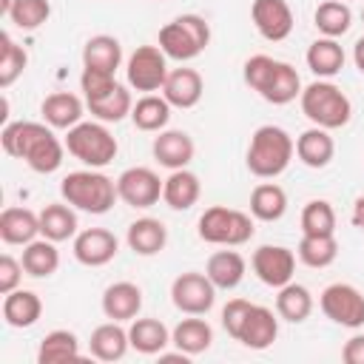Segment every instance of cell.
I'll return each instance as SVG.
<instances>
[{"label": "cell", "mask_w": 364, "mask_h": 364, "mask_svg": "<svg viewBox=\"0 0 364 364\" xmlns=\"http://www.w3.org/2000/svg\"><path fill=\"white\" fill-rule=\"evenodd\" d=\"M125 242L136 256H156L168 245V228L154 216H142L128 225Z\"/></svg>", "instance_id": "cell-23"}, {"label": "cell", "mask_w": 364, "mask_h": 364, "mask_svg": "<svg viewBox=\"0 0 364 364\" xmlns=\"http://www.w3.org/2000/svg\"><path fill=\"white\" fill-rule=\"evenodd\" d=\"M88 111L100 119V122H119L125 117H131V108H134V100H131V91L125 85H117L111 94L100 97V100H91L85 102Z\"/></svg>", "instance_id": "cell-41"}, {"label": "cell", "mask_w": 364, "mask_h": 364, "mask_svg": "<svg viewBox=\"0 0 364 364\" xmlns=\"http://www.w3.org/2000/svg\"><path fill=\"white\" fill-rule=\"evenodd\" d=\"M210 43V26L199 14H179L159 28V48L165 57L188 63L199 57Z\"/></svg>", "instance_id": "cell-5"}, {"label": "cell", "mask_w": 364, "mask_h": 364, "mask_svg": "<svg viewBox=\"0 0 364 364\" xmlns=\"http://www.w3.org/2000/svg\"><path fill=\"white\" fill-rule=\"evenodd\" d=\"M162 185L165 179H159L156 171L145 168V165H136V168H125L119 176H117V193L125 205L131 208H151L162 199Z\"/></svg>", "instance_id": "cell-11"}, {"label": "cell", "mask_w": 364, "mask_h": 364, "mask_svg": "<svg viewBox=\"0 0 364 364\" xmlns=\"http://www.w3.org/2000/svg\"><path fill=\"white\" fill-rule=\"evenodd\" d=\"M341 358L344 364H364V333L347 338V344L341 347Z\"/></svg>", "instance_id": "cell-48"}, {"label": "cell", "mask_w": 364, "mask_h": 364, "mask_svg": "<svg viewBox=\"0 0 364 364\" xmlns=\"http://www.w3.org/2000/svg\"><path fill=\"white\" fill-rule=\"evenodd\" d=\"M60 193L63 199L91 216H102L114 208V202L119 199L117 193V182L105 173H100L97 168H85V171H71L68 176H63L60 182Z\"/></svg>", "instance_id": "cell-3"}, {"label": "cell", "mask_w": 364, "mask_h": 364, "mask_svg": "<svg viewBox=\"0 0 364 364\" xmlns=\"http://www.w3.org/2000/svg\"><path fill=\"white\" fill-rule=\"evenodd\" d=\"M23 270L26 276H34V279H48L57 273L60 267V250H57V242L51 239H34L28 245H23Z\"/></svg>", "instance_id": "cell-31"}, {"label": "cell", "mask_w": 364, "mask_h": 364, "mask_svg": "<svg viewBox=\"0 0 364 364\" xmlns=\"http://www.w3.org/2000/svg\"><path fill=\"white\" fill-rule=\"evenodd\" d=\"M117 253H119V242L105 228H85L74 236V259L85 267H102L114 262Z\"/></svg>", "instance_id": "cell-14"}, {"label": "cell", "mask_w": 364, "mask_h": 364, "mask_svg": "<svg viewBox=\"0 0 364 364\" xmlns=\"http://www.w3.org/2000/svg\"><path fill=\"white\" fill-rule=\"evenodd\" d=\"M131 119L139 131L159 134L171 119V102L162 94H142L131 108Z\"/></svg>", "instance_id": "cell-33"}, {"label": "cell", "mask_w": 364, "mask_h": 364, "mask_svg": "<svg viewBox=\"0 0 364 364\" xmlns=\"http://www.w3.org/2000/svg\"><path fill=\"white\" fill-rule=\"evenodd\" d=\"M128 347H131V341H128V330L122 327V321H105V324L94 327L91 338H88V350L100 361H119L128 353Z\"/></svg>", "instance_id": "cell-26"}, {"label": "cell", "mask_w": 364, "mask_h": 364, "mask_svg": "<svg viewBox=\"0 0 364 364\" xmlns=\"http://www.w3.org/2000/svg\"><path fill=\"white\" fill-rule=\"evenodd\" d=\"M296 156H299L301 165H307L313 171L327 168L333 162V156H336V142H333L330 131L327 128H318V125L301 131L296 136Z\"/></svg>", "instance_id": "cell-19"}, {"label": "cell", "mask_w": 364, "mask_h": 364, "mask_svg": "<svg viewBox=\"0 0 364 364\" xmlns=\"http://www.w3.org/2000/svg\"><path fill=\"white\" fill-rule=\"evenodd\" d=\"M350 222H353V228L364 230V196H358V199L353 202V210H350Z\"/></svg>", "instance_id": "cell-49"}, {"label": "cell", "mask_w": 364, "mask_h": 364, "mask_svg": "<svg viewBox=\"0 0 364 364\" xmlns=\"http://www.w3.org/2000/svg\"><path fill=\"white\" fill-rule=\"evenodd\" d=\"M287 210V193L276 182H262L250 193V216L259 222H279Z\"/></svg>", "instance_id": "cell-35"}, {"label": "cell", "mask_w": 364, "mask_h": 364, "mask_svg": "<svg viewBox=\"0 0 364 364\" xmlns=\"http://www.w3.org/2000/svg\"><path fill=\"white\" fill-rule=\"evenodd\" d=\"M353 63H355V68L364 74V37H358L355 46H353Z\"/></svg>", "instance_id": "cell-50"}, {"label": "cell", "mask_w": 364, "mask_h": 364, "mask_svg": "<svg viewBox=\"0 0 364 364\" xmlns=\"http://www.w3.org/2000/svg\"><path fill=\"white\" fill-rule=\"evenodd\" d=\"M23 273H26V270H23V262H17L14 256L3 253V256H0V293L6 296V293H11V290H17Z\"/></svg>", "instance_id": "cell-47"}, {"label": "cell", "mask_w": 364, "mask_h": 364, "mask_svg": "<svg viewBox=\"0 0 364 364\" xmlns=\"http://www.w3.org/2000/svg\"><path fill=\"white\" fill-rule=\"evenodd\" d=\"M296 154L293 136L279 125H259L247 145V171L259 179H276L287 171Z\"/></svg>", "instance_id": "cell-2"}, {"label": "cell", "mask_w": 364, "mask_h": 364, "mask_svg": "<svg viewBox=\"0 0 364 364\" xmlns=\"http://www.w3.org/2000/svg\"><path fill=\"white\" fill-rule=\"evenodd\" d=\"M40 316H43V301H40V296L34 290L17 287V290L6 293V299H3V321L9 327L26 330V327L37 324Z\"/></svg>", "instance_id": "cell-25"}, {"label": "cell", "mask_w": 364, "mask_h": 364, "mask_svg": "<svg viewBox=\"0 0 364 364\" xmlns=\"http://www.w3.org/2000/svg\"><path fill=\"white\" fill-rule=\"evenodd\" d=\"M304 60H307V68L318 80H330V77H336L344 68V60L347 57H344V48L338 46L336 37H318V40L310 43Z\"/></svg>", "instance_id": "cell-27"}, {"label": "cell", "mask_w": 364, "mask_h": 364, "mask_svg": "<svg viewBox=\"0 0 364 364\" xmlns=\"http://www.w3.org/2000/svg\"><path fill=\"white\" fill-rule=\"evenodd\" d=\"M0 145L9 156L23 159L34 173H54L65 154V142L54 136V128L48 122L31 119L6 122L0 131Z\"/></svg>", "instance_id": "cell-1"}, {"label": "cell", "mask_w": 364, "mask_h": 364, "mask_svg": "<svg viewBox=\"0 0 364 364\" xmlns=\"http://www.w3.org/2000/svg\"><path fill=\"white\" fill-rule=\"evenodd\" d=\"M171 344L182 353H188V355H199L213 344V330L205 318L188 316L171 330Z\"/></svg>", "instance_id": "cell-32"}, {"label": "cell", "mask_w": 364, "mask_h": 364, "mask_svg": "<svg viewBox=\"0 0 364 364\" xmlns=\"http://www.w3.org/2000/svg\"><path fill=\"white\" fill-rule=\"evenodd\" d=\"M122 63V46L111 34H94L82 46V68H100V71H117Z\"/></svg>", "instance_id": "cell-34"}, {"label": "cell", "mask_w": 364, "mask_h": 364, "mask_svg": "<svg viewBox=\"0 0 364 364\" xmlns=\"http://www.w3.org/2000/svg\"><path fill=\"white\" fill-rule=\"evenodd\" d=\"M318 304L333 324H341L350 330H358L364 324V293L347 282L327 284L318 296Z\"/></svg>", "instance_id": "cell-9"}, {"label": "cell", "mask_w": 364, "mask_h": 364, "mask_svg": "<svg viewBox=\"0 0 364 364\" xmlns=\"http://www.w3.org/2000/svg\"><path fill=\"white\" fill-rule=\"evenodd\" d=\"M361 20H364V11H361Z\"/></svg>", "instance_id": "cell-52"}, {"label": "cell", "mask_w": 364, "mask_h": 364, "mask_svg": "<svg viewBox=\"0 0 364 364\" xmlns=\"http://www.w3.org/2000/svg\"><path fill=\"white\" fill-rule=\"evenodd\" d=\"M74 358H80V338L71 330H51L37 347L40 364H60V361H74Z\"/></svg>", "instance_id": "cell-37"}, {"label": "cell", "mask_w": 364, "mask_h": 364, "mask_svg": "<svg viewBox=\"0 0 364 364\" xmlns=\"http://www.w3.org/2000/svg\"><path fill=\"white\" fill-rule=\"evenodd\" d=\"M40 236L51 242H65L77 236V208L68 202H51L40 210Z\"/></svg>", "instance_id": "cell-30"}, {"label": "cell", "mask_w": 364, "mask_h": 364, "mask_svg": "<svg viewBox=\"0 0 364 364\" xmlns=\"http://www.w3.org/2000/svg\"><path fill=\"white\" fill-rule=\"evenodd\" d=\"M40 236V213L31 208H6L0 213V239L6 245H28Z\"/></svg>", "instance_id": "cell-24"}, {"label": "cell", "mask_w": 364, "mask_h": 364, "mask_svg": "<svg viewBox=\"0 0 364 364\" xmlns=\"http://www.w3.org/2000/svg\"><path fill=\"white\" fill-rule=\"evenodd\" d=\"M171 301L185 316H205L216 304V284L208 279V273H179L171 282Z\"/></svg>", "instance_id": "cell-10"}, {"label": "cell", "mask_w": 364, "mask_h": 364, "mask_svg": "<svg viewBox=\"0 0 364 364\" xmlns=\"http://www.w3.org/2000/svg\"><path fill=\"white\" fill-rule=\"evenodd\" d=\"M276 313H279V318H284L290 324H301L313 313V296H310V290L304 284H299V282H287L284 287H279Z\"/></svg>", "instance_id": "cell-36"}, {"label": "cell", "mask_w": 364, "mask_h": 364, "mask_svg": "<svg viewBox=\"0 0 364 364\" xmlns=\"http://www.w3.org/2000/svg\"><path fill=\"white\" fill-rule=\"evenodd\" d=\"M26 65H28L26 48L17 46L9 31H3V34H0V88L14 85V82L23 77Z\"/></svg>", "instance_id": "cell-40"}, {"label": "cell", "mask_w": 364, "mask_h": 364, "mask_svg": "<svg viewBox=\"0 0 364 364\" xmlns=\"http://www.w3.org/2000/svg\"><path fill=\"white\" fill-rule=\"evenodd\" d=\"M11 3H14V0H0V14H6V17H9V11H11Z\"/></svg>", "instance_id": "cell-51"}, {"label": "cell", "mask_w": 364, "mask_h": 364, "mask_svg": "<svg viewBox=\"0 0 364 364\" xmlns=\"http://www.w3.org/2000/svg\"><path fill=\"white\" fill-rule=\"evenodd\" d=\"M125 74L134 91H142V94L162 91L168 80V57L159 46H136V51L125 63Z\"/></svg>", "instance_id": "cell-8"}, {"label": "cell", "mask_w": 364, "mask_h": 364, "mask_svg": "<svg viewBox=\"0 0 364 364\" xmlns=\"http://www.w3.org/2000/svg\"><path fill=\"white\" fill-rule=\"evenodd\" d=\"M301 233H310V236L336 233V210L327 199H310L301 208Z\"/></svg>", "instance_id": "cell-42"}, {"label": "cell", "mask_w": 364, "mask_h": 364, "mask_svg": "<svg viewBox=\"0 0 364 364\" xmlns=\"http://www.w3.org/2000/svg\"><path fill=\"white\" fill-rule=\"evenodd\" d=\"M245 270H247V264H245L242 253H236V250H216L205 264V273L216 284V290L239 287L245 279Z\"/></svg>", "instance_id": "cell-28"}, {"label": "cell", "mask_w": 364, "mask_h": 364, "mask_svg": "<svg viewBox=\"0 0 364 364\" xmlns=\"http://www.w3.org/2000/svg\"><path fill=\"white\" fill-rule=\"evenodd\" d=\"M276 336H279V313H273L270 307L253 304L250 316L239 333V341L247 350H267L276 341Z\"/></svg>", "instance_id": "cell-21"}, {"label": "cell", "mask_w": 364, "mask_h": 364, "mask_svg": "<svg viewBox=\"0 0 364 364\" xmlns=\"http://www.w3.org/2000/svg\"><path fill=\"white\" fill-rule=\"evenodd\" d=\"M142 310V290L134 282H114L102 293V313L111 321H134Z\"/></svg>", "instance_id": "cell-17"}, {"label": "cell", "mask_w": 364, "mask_h": 364, "mask_svg": "<svg viewBox=\"0 0 364 364\" xmlns=\"http://www.w3.org/2000/svg\"><path fill=\"white\" fill-rule=\"evenodd\" d=\"M48 17H51V3L48 0H14L11 3V11H9V20L20 31H34Z\"/></svg>", "instance_id": "cell-43"}, {"label": "cell", "mask_w": 364, "mask_h": 364, "mask_svg": "<svg viewBox=\"0 0 364 364\" xmlns=\"http://www.w3.org/2000/svg\"><path fill=\"white\" fill-rule=\"evenodd\" d=\"M256 233L253 216L236 208H225V205H213L205 208V213L199 216V239L208 245H222V247H239L245 242H250Z\"/></svg>", "instance_id": "cell-6"}, {"label": "cell", "mask_w": 364, "mask_h": 364, "mask_svg": "<svg viewBox=\"0 0 364 364\" xmlns=\"http://www.w3.org/2000/svg\"><path fill=\"white\" fill-rule=\"evenodd\" d=\"M205 94V80L196 68H173L168 71V80L162 85V97L171 102V108H193Z\"/></svg>", "instance_id": "cell-16"}, {"label": "cell", "mask_w": 364, "mask_h": 364, "mask_svg": "<svg viewBox=\"0 0 364 364\" xmlns=\"http://www.w3.org/2000/svg\"><path fill=\"white\" fill-rule=\"evenodd\" d=\"M259 97L264 102H270V105L293 102L296 97H301V77H299V71L290 63L276 60L270 74H267V80H264V85H262V91H259Z\"/></svg>", "instance_id": "cell-18"}, {"label": "cell", "mask_w": 364, "mask_h": 364, "mask_svg": "<svg viewBox=\"0 0 364 364\" xmlns=\"http://www.w3.org/2000/svg\"><path fill=\"white\" fill-rule=\"evenodd\" d=\"M301 114L318 125V128H327V131H336V128H344L353 117V102L350 97L330 80H316L310 85L301 88Z\"/></svg>", "instance_id": "cell-4"}, {"label": "cell", "mask_w": 364, "mask_h": 364, "mask_svg": "<svg viewBox=\"0 0 364 364\" xmlns=\"http://www.w3.org/2000/svg\"><path fill=\"white\" fill-rule=\"evenodd\" d=\"M199 196H202V182L188 168L171 171V176L162 185V202L171 210H191L199 202Z\"/></svg>", "instance_id": "cell-22"}, {"label": "cell", "mask_w": 364, "mask_h": 364, "mask_svg": "<svg viewBox=\"0 0 364 364\" xmlns=\"http://www.w3.org/2000/svg\"><path fill=\"white\" fill-rule=\"evenodd\" d=\"M250 301L247 299H230L225 307H222V327H225V333L230 336V338H236L239 341V333H242V327H245V321H247V316H250Z\"/></svg>", "instance_id": "cell-45"}, {"label": "cell", "mask_w": 364, "mask_h": 364, "mask_svg": "<svg viewBox=\"0 0 364 364\" xmlns=\"http://www.w3.org/2000/svg\"><path fill=\"white\" fill-rule=\"evenodd\" d=\"M128 341L142 355H159L171 344V330L159 318H134L128 327Z\"/></svg>", "instance_id": "cell-29"}, {"label": "cell", "mask_w": 364, "mask_h": 364, "mask_svg": "<svg viewBox=\"0 0 364 364\" xmlns=\"http://www.w3.org/2000/svg\"><path fill=\"white\" fill-rule=\"evenodd\" d=\"M65 151L80 159L85 168H105L108 162H114L119 145L114 139V134L105 128V122H77L74 128H68L65 134Z\"/></svg>", "instance_id": "cell-7"}, {"label": "cell", "mask_w": 364, "mask_h": 364, "mask_svg": "<svg viewBox=\"0 0 364 364\" xmlns=\"http://www.w3.org/2000/svg\"><path fill=\"white\" fill-rule=\"evenodd\" d=\"M250 267L256 273V279L267 287H284L287 282H293L296 273V253L284 245H262L253 250Z\"/></svg>", "instance_id": "cell-12"}, {"label": "cell", "mask_w": 364, "mask_h": 364, "mask_svg": "<svg viewBox=\"0 0 364 364\" xmlns=\"http://www.w3.org/2000/svg\"><path fill=\"white\" fill-rule=\"evenodd\" d=\"M273 57H267V54H253V57H247L245 60V68H242V77H245V82L259 94L262 91V85H264V80H267V74H270V68H273Z\"/></svg>", "instance_id": "cell-46"}, {"label": "cell", "mask_w": 364, "mask_h": 364, "mask_svg": "<svg viewBox=\"0 0 364 364\" xmlns=\"http://www.w3.org/2000/svg\"><path fill=\"white\" fill-rule=\"evenodd\" d=\"M313 23L321 31V37H341L353 26V11L344 0H324L316 6Z\"/></svg>", "instance_id": "cell-38"}, {"label": "cell", "mask_w": 364, "mask_h": 364, "mask_svg": "<svg viewBox=\"0 0 364 364\" xmlns=\"http://www.w3.org/2000/svg\"><path fill=\"white\" fill-rule=\"evenodd\" d=\"M151 151H154V159H156L162 168L179 171V168H188V165H191L196 145H193L191 134L176 131V128H165V131H159V134L154 136Z\"/></svg>", "instance_id": "cell-15"}, {"label": "cell", "mask_w": 364, "mask_h": 364, "mask_svg": "<svg viewBox=\"0 0 364 364\" xmlns=\"http://www.w3.org/2000/svg\"><path fill=\"white\" fill-rule=\"evenodd\" d=\"M296 256L301 264L307 267H330L338 256V242H336V233L330 236H310V233H301V242L296 247Z\"/></svg>", "instance_id": "cell-39"}, {"label": "cell", "mask_w": 364, "mask_h": 364, "mask_svg": "<svg viewBox=\"0 0 364 364\" xmlns=\"http://www.w3.org/2000/svg\"><path fill=\"white\" fill-rule=\"evenodd\" d=\"M117 85H119V82L114 80V74H111V71H100V68H82V74H80V91H82L85 102L100 100V97L111 94Z\"/></svg>", "instance_id": "cell-44"}, {"label": "cell", "mask_w": 364, "mask_h": 364, "mask_svg": "<svg viewBox=\"0 0 364 364\" xmlns=\"http://www.w3.org/2000/svg\"><path fill=\"white\" fill-rule=\"evenodd\" d=\"M85 108H88V105H85L77 94H71V91H54V94H48V97L43 100L40 114H43V119H46L51 128L68 131V128H74L77 122H82V111H85Z\"/></svg>", "instance_id": "cell-20"}, {"label": "cell", "mask_w": 364, "mask_h": 364, "mask_svg": "<svg viewBox=\"0 0 364 364\" xmlns=\"http://www.w3.org/2000/svg\"><path fill=\"white\" fill-rule=\"evenodd\" d=\"M250 20L256 31L270 43H282L293 31V9L287 0H253Z\"/></svg>", "instance_id": "cell-13"}]
</instances>
